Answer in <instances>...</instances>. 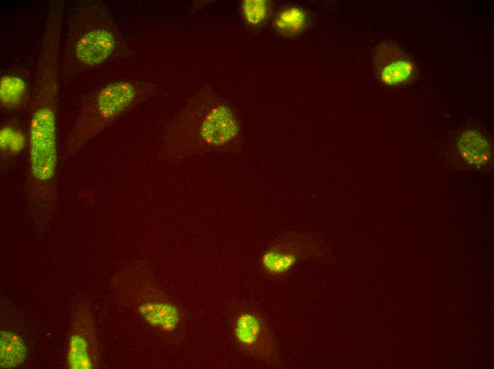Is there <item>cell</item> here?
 I'll return each instance as SVG.
<instances>
[{"mask_svg": "<svg viewBox=\"0 0 494 369\" xmlns=\"http://www.w3.org/2000/svg\"><path fill=\"white\" fill-rule=\"evenodd\" d=\"M233 335L237 346L245 353L269 367L278 365V342L261 314L252 311L238 313L234 321Z\"/></svg>", "mask_w": 494, "mask_h": 369, "instance_id": "5b68a950", "label": "cell"}, {"mask_svg": "<svg viewBox=\"0 0 494 369\" xmlns=\"http://www.w3.org/2000/svg\"><path fill=\"white\" fill-rule=\"evenodd\" d=\"M68 363L71 368H92V363L88 357L87 343L79 335H75L71 338Z\"/></svg>", "mask_w": 494, "mask_h": 369, "instance_id": "4fadbf2b", "label": "cell"}, {"mask_svg": "<svg viewBox=\"0 0 494 369\" xmlns=\"http://www.w3.org/2000/svg\"><path fill=\"white\" fill-rule=\"evenodd\" d=\"M28 87L25 80L14 75H5L0 79V102L6 109L23 107L27 100Z\"/></svg>", "mask_w": 494, "mask_h": 369, "instance_id": "9c48e42d", "label": "cell"}, {"mask_svg": "<svg viewBox=\"0 0 494 369\" xmlns=\"http://www.w3.org/2000/svg\"><path fill=\"white\" fill-rule=\"evenodd\" d=\"M375 60L379 78L386 85L403 83L412 77L414 72L410 58L392 42H383L378 46Z\"/></svg>", "mask_w": 494, "mask_h": 369, "instance_id": "52a82bcc", "label": "cell"}, {"mask_svg": "<svg viewBox=\"0 0 494 369\" xmlns=\"http://www.w3.org/2000/svg\"><path fill=\"white\" fill-rule=\"evenodd\" d=\"M119 35L106 6L99 1H84L72 11L60 64L63 75L75 76L107 63L119 46Z\"/></svg>", "mask_w": 494, "mask_h": 369, "instance_id": "7a4b0ae2", "label": "cell"}, {"mask_svg": "<svg viewBox=\"0 0 494 369\" xmlns=\"http://www.w3.org/2000/svg\"><path fill=\"white\" fill-rule=\"evenodd\" d=\"M240 125L234 111L219 102L197 104L185 109L168 136V151L182 155L216 150L234 141Z\"/></svg>", "mask_w": 494, "mask_h": 369, "instance_id": "3957f363", "label": "cell"}, {"mask_svg": "<svg viewBox=\"0 0 494 369\" xmlns=\"http://www.w3.org/2000/svg\"><path fill=\"white\" fill-rule=\"evenodd\" d=\"M306 14L300 8L286 7L276 15L274 25L278 31L285 35L295 34L305 25Z\"/></svg>", "mask_w": 494, "mask_h": 369, "instance_id": "8fae6325", "label": "cell"}, {"mask_svg": "<svg viewBox=\"0 0 494 369\" xmlns=\"http://www.w3.org/2000/svg\"><path fill=\"white\" fill-rule=\"evenodd\" d=\"M26 145L24 133L13 122L7 123L0 130V149L1 156L16 155Z\"/></svg>", "mask_w": 494, "mask_h": 369, "instance_id": "7c38bea8", "label": "cell"}, {"mask_svg": "<svg viewBox=\"0 0 494 369\" xmlns=\"http://www.w3.org/2000/svg\"><path fill=\"white\" fill-rule=\"evenodd\" d=\"M148 92V87L128 80L112 82L92 92L83 102L69 133L65 155L74 156Z\"/></svg>", "mask_w": 494, "mask_h": 369, "instance_id": "277c9868", "label": "cell"}, {"mask_svg": "<svg viewBox=\"0 0 494 369\" xmlns=\"http://www.w3.org/2000/svg\"><path fill=\"white\" fill-rule=\"evenodd\" d=\"M241 9L245 21L251 26H257L265 20L268 4L265 0H246L242 2Z\"/></svg>", "mask_w": 494, "mask_h": 369, "instance_id": "5bb4252c", "label": "cell"}, {"mask_svg": "<svg viewBox=\"0 0 494 369\" xmlns=\"http://www.w3.org/2000/svg\"><path fill=\"white\" fill-rule=\"evenodd\" d=\"M0 363L3 368H13L25 360L27 351L22 338L10 331H1Z\"/></svg>", "mask_w": 494, "mask_h": 369, "instance_id": "30bf717a", "label": "cell"}, {"mask_svg": "<svg viewBox=\"0 0 494 369\" xmlns=\"http://www.w3.org/2000/svg\"><path fill=\"white\" fill-rule=\"evenodd\" d=\"M457 149L463 160L477 167L486 165L490 159V145L486 138L478 131L468 129L459 138Z\"/></svg>", "mask_w": 494, "mask_h": 369, "instance_id": "ba28073f", "label": "cell"}, {"mask_svg": "<svg viewBox=\"0 0 494 369\" xmlns=\"http://www.w3.org/2000/svg\"><path fill=\"white\" fill-rule=\"evenodd\" d=\"M321 246L309 236L291 233L273 241L261 256L264 272L272 277H280L300 262L319 257Z\"/></svg>", "mask_w": 494, "mask_h": 369, "instance_id": "8992f818", "label": "cell"}, {"mask_svg": "<svg viewBox=\"0 0 494 369\" xmlns=\"http://www.w3.org/2000/svg\"><path fill=\"white\" fill-rule=\"evenodd\" d=\"M59 67L57 54L38 55L28 126V196L48 202L57 196Z\"/></svg>", "mask_w": 494, "mask_h": 369, "instance_id": "6da1fadb", "label": "cell"}]
</instances>
